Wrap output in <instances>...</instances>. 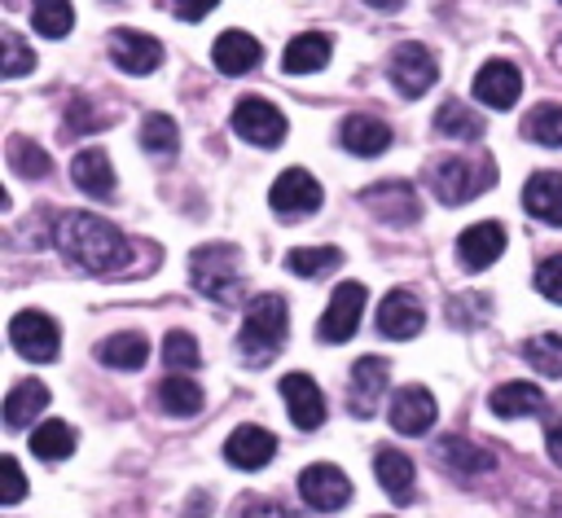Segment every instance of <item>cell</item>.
Segmentation results:
<instances>
[{
	"mask_svg": "<svg viewBox=\"0 0 562 518\" xmlns=\"http://www.w3.org/2000/svg\"><path fill=\"white\" fill-rule=\"evenodd\" d=\"M53 241L66 263H75L92 277H114L136 259L132 241L92 211H61L53 219Z\"/></svg>",
	"mask_w": 562,
	"mask_h": 518,
	"instance_id": "6da1fadb",
	"label": "cell"
},
{
	"mask_svg": "<svg viewBox=\"0 0 562 518\" xmlns=\"http://www.w3.org/2000/svg\"><path fill=\"white\" fill-rule=\"evenodd\" d=\"M290 334V307L281 294H259L246 303V316H241V334H237V351L250 369H263L281 342Z\"/></svg>",
	"mask_w": 562,
	"mask_h": 518,
	"instance_id": "7a4b0ae2",
	"label": "cell"
},
{
	"mask_svg": "<svg viewBox=\"0 0 562 518\" xmlns=\"http://www.w3.org/2000/svg\"><path fill=\"white\" fill-rule=\"evenodd\" d=\"M189 281L211 303H237L241 299V255L228 241L198 246L189 255Z\"/></svg>",
	"mask_w": 562,
	"mask_h": 518,
	"instance_id": "3957f363",
	"label": "cell"
},
{
	"mask_svg": "<svg viewBox=\"0 0 562 518\" xmlns=\"http://www.w3.org/2000/svg\"><path fill=\"white\" fill-rule=\"evenodd\" d=\"M426 180H430V193L443 206H461V202H470V198H479V193H487L496 184V162L492 158H457V154H448V158L430 162Z\"/></svg>",
	"mask_w": 562,
	"mask_h": 518,
	"instance_id": "277c9868",
	"label": "cell"
},
{
	"mask_svg": "<svg viewBox=\"0 0 562 518\" xmlns=\"http://www.w3.org/2000/svg\"><path fill=\"white\" fill-rule=\"evenodd\" d=\"M268 202H272L277 219L294 224V219H303V215L321 211V202H325V189L316 184V176H312V171H303V167H285V171L272 180V189H268Z\"/></svg>",
	"mask_w": 562,
	"mask_h": 518,
	"instance_id": "5b68a950",
	"label": "cell"
},
{
	"mask_svg": "<svg viewBox=\"0 0 562 518\" xmlns=\"http://www.w3.org/2000/svg\"><path fill=\"white\" fill-rule=\"evenodd\" d=\"M386 75H391L395 92L413 101V97H422V92H430V88H435V79H439V61H435V53H430V48H422L417 40H408V44H400V48L391 53Z\"/></svg>",
	"mask_w": 562,
	"mask_h": 518,
	"instance_id": "8992f818",
	"label": "cell"
},
{
	"mask_svg": "<svg viewBox=\"0 0 562 518\" xmlns=\"http://www.w3.org/2000/svg\"><path fill=\"white\" fill-rule=\"evenodd\" d=\"M233 132L259 149H277L285 140V114L268 97H241L233 105Z\"/></svg>",
	"mask_w": 562,
	"mask_h": 518,
	"instance_id": "52a82bcc",
	"label": "cell"
},
{
	"mask_svg": "<svg viewBox=\"0 0 562 518\" xmlns=\"http://www.w3.org/2000/svg\"><path fill=\"white\" fill-rule=\"evenodd\" d=\"M9 342H13L18 356H26V360H35V364H48V360H57L61 334H57V320H53L48 312L26 307V312H18V316L9 320Z\"/></svg>",
	"mask_w": 562,
	"mask_h": 518,
	"instance_id": "ba28073f",
	"label": "cell"
},
{
	"mask_svg": "<svg viewBox=\"0 0 562 518\" xmlns=\"http://www.w3.org/2000/svg\"><path fill=\"white\" fill-rule=\"evenodd\" d=\"M360 202H364V211H373L391 228H408L422 215V198H417V189L408 180H378V184H369L360 193Z\"/></svg>",
	"mask_w": 562,
	"mask_h": 518,
	"instance_id": "9c48e42d",
	"label": "cell"
},
{
	"mask_svg": "<svg viewBox=\"0 0 562 518\" xmlns=\"http://www.w3.org/2000/svg\"><path fill=\"white\" fill-rule=\"evenodd\" d=\"M299 492H303V505L307 509H321V514H334V509H342L347 500H351V478L338 470V465H329V461H316V465H307L303 474H299Z\"/></svg>",
	"mask_w": 562,
	"mask_h": 518,
	"instance_id": "30bf717a",
	"label": "cell"
},
{
	"mask_svg": "<svg viewBox=\"0 0 562 518\" xmlns=\"http://www.w3.org/2000/svg\"><path fill=\"white\" fill-rule=\"evenodd\" d=\"M110 61L127 75H154L162 66V44L136 26H114L110 31Z\"/></svg>",
	"mask_w": 562,
	"mask_h": 518,
	"instance_id": "8fae6325",
	"label": "cell"
},
{
	"mask_svg": "<svg viewBox=\"0 0 562 518\" xmlns=\"http://www.w3.org/2000/svg\"><path fill=\"white\" fill-rule=\"evenodd\" d=\"M364 299H369V294H364V285H360V281H342V285L334 290V299H329V307H325L321 325H316L321 342H347V338L360 329Z\"/></svg>",
	"mask_w": 562,
	"mask_h": 518,
	"instance_id": "7c38bea8",
	"label": "cell"
},
{
	"mask_svg": "<svg viewBox=\"0 0 562 518\" xmlns=\"http://www.w3.org/2000/svg\"><path fill=\"white\" fill-rule=\"evenodd\" d=\"M386 378H391V364L382 356H360L351 364V386H347V408L351 417H373L378 413V399L386 391Z\"/></svg>",
	"mask_w": 562,
	"mask_h": 518,
	"instance_id": "4fadbf2b",
	"label": "cell"
},
{
	"mask_svg": "<svg viewBox=\"0 0 562 518\" xmlns=\"http://www.w3.org/2000/svg\"><path fill=\"white\" fill-rule=\"evenodd\" d=\"M426 325V312H422V299L408 294V290H391L378 307V334L382 338H395V342H408L417 338Z\"/></svg>",
	"mask_w": 562,
	"mask_h": 518,
	"instance_id": "5bb4252c",
	"label": "cell"
},
{
	"mask_svg": "<svg viewBox=\"0 0 562 518\" xmlns=\"http://www.w3.org/2000/svg\"><path fill=\"white\" fill-rule=\"evenodd\" d=\"M518 92H522V70H518L514 61L496 57V61H483V66H479V75H474V97H479L483 105L509 110V105L518 101Z\"/></svg>",
	"mask_w": 562,
	"mask_h": 518,
	"instance_id": "9a60e30c",
	"label": "cell"
},
{
	"mask_svg": "<svg viewBox=\"0 0 562 518\" xmlns=\"http://www.w3.org/2000/svg\"><path fill=\"white\" fill-rule=\"evenodd\" d=\"M505 250V228L496 219H483V224H470L461 237H457V259L465 272H483L501 259Z\"/></svg>",
	"mask_w": 562,
	"mask_h": 518,
	"instance_id": "2e32d148",
	"label": "cell"
},
{
	"mask_svg": "<svg viewBox=\"0 0 562 518\" xmlns=\"http://www.w3.org/2000/svg\"><path fill=\"white\" fill-rule=\"evenodd\" d=\"M272 457H277V435L263 426H237L224 439V461L233 470H263Z\"/></svg>",
	"mask_w": 562,
	"mask_h": 518,
	"instance_id": "e0dca14e",
	"label": "cell"
},
{
	"mask_svg": "<svg viewBox=\"0 0 562 518\" xmlns=\"http://www.w3.org/2000/svg\"><path fill=\"white\" fill-rule=\"evenodd\" d=\"M281 399H285L290 421L299 430H316L325 421V395H321V386L307 373H285L281 378Z\"/></svg>",
	"mask_w": 562,
	"mask_h": 518,
	"instance_id": "ac0fdd59",
	"label": "cell"
},
{
	"mask_svg": "<svg viewBox=\"0 0 562 518\" xmlns=\"http://www.w3.org/2000/svg\"><path fill=\"white\" fill-rule=\"evenodd\" d=\"M211 61H215V70L220 75H246V70H255L259 61H263V44L250 35V31H224L220 40H215V48H211Z\"/></svg>",
	"mask_w": 562,
	"mask_h": 518,
	"instance_id": "d6986e66",
	"label": "cell"
},
{
	"mask_svg": "<svg viewBox=\"0 0 562 518\" xmlns=\"http://www.w3.org/2000/svg\"><path fill=\"white\" fill-rule=\"evenodd\" d=\"M338 140H342V149H351L360 158H378L391 149V127L373 114H347L338 123Z\"/></svg>",
	"mask_w": 562,
	"mask_h": 518,
	"instance_id": "ffe728a7",
	"label": "cell"
},
{
	"mask_svg": "<svg viewBox=\"0 0 562 518\" xmlns=\"http://www.w3.org/2000/svg\"><path fill=\"white\" fill-rule=\"evenodd\" d=\"M373 474H378V483L386 487V496L395 500V505H408L413 500V478H417V465H413V457L408 452H400V448H378L373 452Z\"/></svg>",
	"mask_w": 562,
	"mask_h": 518,
	"instance_id": "44dd1931",
	"label": "cell"
},
{
	"mask_svg": "<svg viewBox=\"0 0 562 518\" xmlns=\"http://www.w3.org/2000/svg\"><path fill=\"white\" fill-rule=\"evenodd\" d=\"M435 395L426 391V386H404V391H395V399H391V426L400 430V435H422V430H430V421H435Z\"/></svg>",
	"mask_w": 562,
	"mask_h": 518,
	"instance_id": "7402d4cb",
	"label": "cell"
},
{
	"mask_svg": "<svg viewBox=\"0 0 562 518\" xmlns=\"http://www.w3.org/2000/svg\"><path fill=\"white\" fill-rule=\"evenodd\" d=\"M522 206L549 224V228H562V171H536L527 184H522Z\"/></svg>",
	"mask_w": 562,
	"mask_h": 518,
	"instance_id": "603a6c76",
	"label": "cell"
},
{
	"mask_svg": "<svg viewBox=\"0 0 562 518\" xmlns=\"http://www.w3.org/2000/svg\"><path fill=\"white\" fill-rule=\"evenodd\" d=\"M70 180L88 193V198H114V167H110V158H105V149H79L75 158H70Z\"/></svg>",
	"mask_w": 562,
	"mask_h": 518,
	"instance_id": "cb8c5ba5",
	"label": "cell"
},
{
	"mask_svg": "<svg viewBox=\"0 0 562 518\" xmlns=\"http://www.w3.org/2000/svg\"><path fill=\"white\" fill-rule=\"evenodd\" d=\"M329 53H334L329 35H321V31H303V35H294V40L285 44V53H281V70H285V75H312V70H321V66L329 61Z\"/></svg>",
	"mask_w": 562,
	"mask_h": 518,
	"instance_id": "d4e9b609",
	"label": "cell"
},
{
	"mask_svg": "<svg viewBox=\"0 0 562 518\" xmlns=\"http://www.w3.org/2000/svg\"><path fill=\"white\" fill-rule=\"evenodd\" d=\"M97 360H101L105 369H123V373H132V369H145V360H149V342H145V334L123 329V334H110V338L97 342Z\"/></svg>",
	"mask_w": 562,
	"mask_h": 518,
	"instance_id": "484cf974",
	"label": "cell"
},
{
	"mask_svg": "<svg viewBox=\"0 0 562 518\" xmlns=\"http://www.w3.org/2000/svg\"><path fill=\"white\" fill-rule=\"evenodd\" d=\"M48 408V386L44 382H13V391L4 395V426L9 430H26V421H35V413Z\"/></svg>",
	"mask_w": 562,
	"mask_h": 518,
	"instance_id": "4316f807",
	"label": "cell"
},
{
	"mask_svg": "<svg viewBox=\"0 0 562 518\" xmlns=\"http://www.w3.org/2000/svg\"><path fill=\"white\" fill-rule=\"evenodd\" d=\"M487 408L496 417H527V413H544V391L536 382H505L487 395Z\"/></svg>",
	"mask_w": 562,
	"mask_h": 518,
	"instance_id": "83f0119b",
	"label": "cell"
},
{
	"mask_svg": "<svg viewBox=\"0 0 562 518\" xmlns=\"http://www.w3.org/2000/svg\"><path fill=\"white\" fill-rule=\"evenodd\" d=\"M435 457H439L448 470H457V474H487V470L496 465V457H492L487 448H479V443H470V439H461V435L439 439V443H435Z\"/></svg>",
	"mask_w": 562,
	"mask_h": 518,
	"instance_id": "f1b7e54d",
	"label": "cell"
},
{
	"mask_svg": "<svg viewBox=\"0 0 562 518\" xmlns=\"http://www.w3.org/2000/svg\"><path fill=\"white\" fill-rule=\"evenodd\" d=\"M158 404H162V413H171V417H193V413H202V386H198L193 378H184L180 369H171V373L158 382Z\"/></svg>",
	"mask_w": 562,
	"mask_h": 518,
	"instance_id": "f546056e",
	"label": "cell"
},
{
	"mask_svg": "<svg viewBox=\"0 0 562 518\" xmlns=\"http://www.w3.org/2000/svg\"><path fill=\"white\" fill-rule=\"evenodd\" d=\"M435 127H439L443 136H452V140H483V114L470 110V105L457 101V97L435 110Z\"/></svg>",
	"mask_w": 562,
	"mask_h": 518,
	"instance_id": "4dcf8cb0",
	"label": "cell"
},
{
	"mask_svg": "<svg viewBox=\"0 0 562 518\" xmlns=\"http://www.w3.org/2000/svg\"><path fill=\"white\" fill-rule=\"evenodd\" d=\"M338 263H342V250H338V246H299V250L285 255V268H290L294 277H307V281L334 272Z\"/></svg>",
	"mask_w": 562,
	"mask_h": 518,
	"instance_id": "1f68e13d",
	"label": "cell"
},
{
	"mask_svg": "<svg viewBox=\"0 0 562 518\" xmlns=\"http://www.w3.org/2000/svg\"><path fill=\"white\" fill-rule=\"evenodd\" d=\"M522 136L544 145V149H562V105L558 101H544L536 105L527 119H522Z\"/></svg>",
	"mask_w": 562,
	"mask_h": 518,
	"instance_id": "d6a6232c",
	"label": "cell"
},
{
	"mask_svg": "<svg viewBox=\"0 0 562 518\" xmlns=\"http://www.w3.org/2000/svg\"><path fill=\"white\" fill-rule=\"evenodd\" d=\"M4 154H9V167H13V176H26V180H44V176L53 171V158H48V154H44L35 140H26V136H9Z\"/></svg>",
	"mask_w": 562,
	"mask_h": 518,
	"instance_id": "836d02e7",
	"label": "cell"
},
{
	"mask_svg": "<svg viewBox=\"0 0 562 518\" xmlns=\"http://www.w3.org/2000/svg\"><path fill=\"white\" fill-rule=\"evenodd\" d=\"M75 439H79V435H75L66 421H40L35 435H31V452H35L40 461H61V457L75 452Z\"/></svg>",
	"mask_w": 562,
	"mask_h": 518,
	"instance_id": "e575fe53",
	"label": "cell"
},
{
	"mask_svg": "<svg viewBox=\"0 0 562 518\" xmlns=\"http://www.w3.org/2000/svg\"><path fill=\"white\" fill-rule=\"evenodd\" d=\"M140 149L154 154V158H171V154L180 149L176 119H167V114H145V119H140Z\"/></svg>",
	"mask_w": 562,
	"mask_h": 518,
	"instance_id": "d590c367",
	"label": "cell"
},
{
	"mask_svg": "<svg viewBox=\"0 0 562 518\" xmlns=\"http://www.w3.org/2000/svg\"><path fill=\"white\" fill-rule=\"evenodd\" d=\"M31 22L40 35L61 40L75 26V9H70V0H31Z\"/></svg>",
	"mask_w": 562,
	"mask_h": 518,
	"instance_id": "8d00e7d4",
	"label": "cell"
},
{
	"mask_svg": "<svg viewBox=\"0 0 562 518\" xmlns=\"http://www.w3.org/2000/svg\"><path fill=\"white\" fill-rule=\"evenodd\" d=\"M522 360L544 373V378H562V338L558 334H536L522 342Z\"/></svg>",
	"mask_w": 562,
	"mask_h": 518,
	"instance_id": "74e56055",
	"label": "cell"
},
{
	"mask_svg": "<svg viewBox=\"0 0 562 518\" xmlns=\"http://www.w3.org/2000/svg\"><path fill=\"white\" fill-rule=\"evenodd\" d=\"M110 123H114V114L92 110V101H88L83 92H75V97L66 101V132H70V136H88V132H101V127H110Z\"/></svg>",
	"mask_w": 562,
	"mask_h": 518,
	"instance_id": "f35d334b",
	"label": "cell"
},
{
	"mask_svg": "<svg viewBox=\"0 0 562 518\" xmlns=\"http://www.w3.org/2000/svg\"><path fill=\"white\" fill-rule=\"evenodd\" d=\"M26 70H35V53L26 48V40L18 31H0V75L22 79Z\"/></svg>",
	"mask_w": 562,
	"mask_h": 518,
	"instance_id": "ab89813d",
	"label": "cell"
},
{
	"mask_svg": "<svg viewBox=\"0 0 562 518\" xmlns=\"http://www.w3.org/2000/svg\"><path fill=\"white\" fill-rule=\"evenodd\" d=\"M492 316V299L487 294H452L448 299V320L457 325V329H479L483 320Z\"/></svg>",
	"mask_w": 562,
	"mask_h": 518,
	"instance_id": "60d3db41",
	"label": "cell"
},
{
	"mask_svg": "<svg viewBox=\"0 0 562 518\" xmlns=\"http://www.w3.org/2000/svg\"><path fill=\"white\" fill-rule=\"evenodd\" d=\"M162 360H167V369H198V364H202V351H198L193 334L171 329V334L162 338Z\"/></svg>",
	"mask_w": 562,
	"mask_h": 518,
	"instance_id": "b9f144b4",
	"label": "cell"
},
{
	"mask_svg": "<svg viewBox=\"0 0 562 518\" xmlns=\"http://www.w3.org/2000/svg\"><path fill=\"white\" fill-rule=\"evenodd\" d=\"M536 290H540L549 303H562V255H549V259L536 268Z\"/></svg>",
	"mask_w": 562,
	"mask_h": 518,
	"instance_id": "7bdbcfd3",
	"label": "cell"
},
{
	"mask_svg": "<svg viewBox=\"0 0 562 518\" xmlns=\"http://www.w3.org/2000/svg\"><path fill=\"white\" fill-rule=\"evenodd\" d=\"M0 470H4V492H0V500H4V505H18V500L26 496V478H22V470H18V457H0Z\"/></svg>",
	"mask_w": 562,
	"mask_h": 518,
	"instance_id": "ee69618b",
	"label": "cell"
},
{
	"mask_svg": "<svg viewBox=\"0 0 562 518\" xmlns=\"http://www.w3.org/2000/svg\"><path fill=\"white\" fill-rule=\"evenodd\" d=\"M215 4H220V0H171V13H176L180 22H202Z\"/></svg>",
	"mask_w": 562,
	"mask_h": 518,
	"instance_id": "f6af8a7d",
	"label": "cell"
},
{
	"mask_svg": "<svg viewBox=\"0 0 562 518\" xmlns=\"http://www.w3.org/2000/svg\"><path fill=\"white\" fill-rule=\"evenodd\" d=\"M544 443H549V457L562 465V417H549L544 421Z\"/></svg>",
	"mask_w": 562,
	"mask_h": 518,
	"instance_id": "bcb514c9",
	"label": "cell"
},
{
	"mask_svg": "<svg viewBox=\"0 0 562 518\" xmlns=\"http://www.w3.org/2000/svg\"><path fill=\"white\" fill-rule=\"evenodd\" d=\"M364 4H373V9H386V13H395L404 0H364Z\"/></svg>",
	"mask_w": 562,
	"mask_h": 518,
	"instance_id": "7dc6e473",
	"label": "cell"
}]
</instances>
